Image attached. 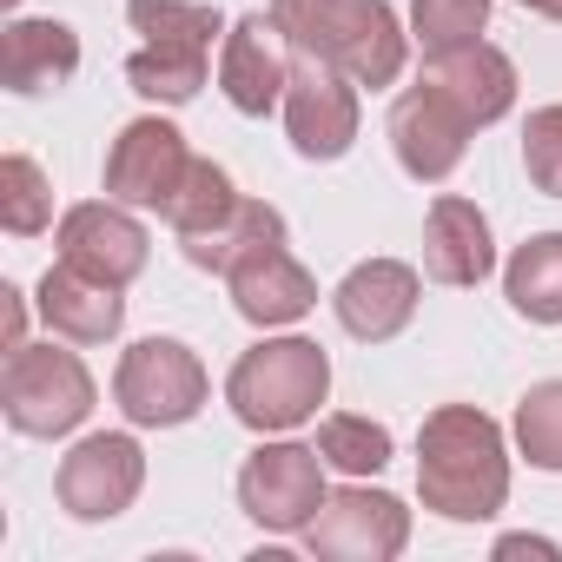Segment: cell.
<instances>
[{
  "label": "cell",
  "mask_w": 562,
  "mask_h": 562,
  "mask_svg": "<svg viewBox=\"0 0 562 562\" xmlns=\"http://www.w3.org/2000/svg\"><path fill=\"white\" fill-rule=\"evenodd\" d=\"M417 490L443 522H490L509 503V450L476 404H437L417 430Z\"/></svg>",
  "instance_id": "1"
},
{
  "label": "cell",
  "mask_w": 562,
  "mask_h": 562,
  "mask_svg": "<svg viewBox=\"0 0 562 562\" xmlns=\"http://www.w3.org/2000/svg\"><path fill=\"white\" fill-rule=\"evenodd\" d=\"M271 21L292 41V54H312L358 87H391L411 54L391 0H271Z\"/></svg>",
  "instance_id": "2"
},
{
  "label": "cell",
  "mask_w": 562,
  "mask_h": 562,
  "mask_svg": "<svg viewBox=\"0 0 562 562\" xmlns=\"http://www.w3.org/2000/svg\"><path fill=\"white\" fill-rule=\"evenodd\" d=\"M325 391H331V358L312 338H265L225 378L232 417L245 430H258V437H278V430L312 424L318 404H325Z\"/></svg>",
  "instance_id": "3"
},
{
  "label": "cell",
  "mask_w": 562,
  "mask_h": 562,
  "mask_svg": "<svg viewBox=\"0 0 562 562\" xmlns=\"http://www.w3.org/2000/svg\"><path fill=\"white\" fill-rule=\"evenodd\" d=\"M93 411V378L74 351L60 345H21L8 351V371H0V417H8L21 437H67L80 430Z\"/></svg>",
  "instance_id": "4"
},
{
  "label": "cell",
  "mask_w": 562,
  "mask_h": 562,
  "mask_svg": "<svg viewBox=\"0 0 562 562\" xmlns=\"http://www.w3.org/2000/svg\"><path fill=\"white\" fill-rule=\"evenodd\" d=\"M205 364L192 345L179 338H139L126 358H120V378H113V397L126 411V424L139 430H172V424H192L205 411Z\"/></svg>",
  "instance_id": "5"
},
{
  "label": "cell",
  "mask_w": 562,
  "mask_h": 562,
  "mask_svg": "<svg viewBox=\"0 0 562 562\" xmlns=\"http://www.w3.org/2000/svg\"><path fill=\"white\" fill-rule=\"evenodd\" d=\"M325 457L305 450V443H258L238 470V509L271 529V536H305L312 516L325 509Z\"/></svg>",
  "instance_id": "6"
},
{
  "label": "cell",
  "mask_w": 562,
  "mask_h": 562,
  "mask_svg": "<svg viewBox=\"0 0 562 562\" xmlns=\"http://www.w3.org/2000/svg\"><path fill=\"white\" fill-rule=\"evenodd\" d=\"M60 509L74 522H113L133 509V496L146 490V450L139 437L126 430H100V437H80L67 457H60Z\"/></svg>",
  "instance_id": "7"
},
{
  "label": "cell",
  "mask_w": 562,
  "mask_h": 562,
  "mask_svg": "<svg viewBox=\"0 0 562 562\" xmlns=\"http://www.w3.org/2000/svg\"><path fill=\"white\" fill-rule=\"evenodd\" d=\"M404 542H411V509L391 490H364V483L331 490L305 529V549L318 562H391L404 555Z\"/></svg>",
  "instance_id": "8"
},
{
  "label": "cell",
  "mask_w": 562,
  "mask_h": 562,
  "mask_svg": "<svg viewBox=\"0 0 562 562\" xmlns=\"http://www.w3.org/2000/svg\"><path fill=\"white\" fill-rule=\"evenodd\" d=\"M285 133L299 159H345L358 139V80L299 54L285 80Z\"/></svg>",
  "instance_id": "9"
},
{
  "label": "cell",
  "mask_w": 562,
  "mask_h": 562,
  "mask_svg": "<svg viewBox=\"0 0 562 562\" xmlns=\"http://www.w3.org/2000/svg\"><path fill=\"white\" fill-rule=\"evenodd\" d=\"M470 133H476V126H470L430 80H417V87L397 93V106H391V153H397V166H404L417 186H443V179L463 166Z\"/></svg>",
  "instance_id": "10"
},
{
  "label": "cell",
  "mask_w": 562,
  "mask_h": 562,
  "mask_svg": "<svg viewBox=\"0 0 562 562\" xmlns=\"http://www.w3.org/2000/svg\"><path fill=\"white\" fill-rule=\"evenodd\" d=\"M54 245H60V258H67L74 271L106 278V285H120V292L146 271V251H153L146 225H139L120 199H87V205H74V212L60 218Z\"/></svg>",
  "instance_id": "11"
},
{
  "label": "cell",
  "mask_w": 562,
  "mask_h": 562,
  "mask_svg": "<svg viewBox=\"0 0 562 562\" xmlns=\"http://www.w3.org/2000/svg\"><path fill=\"white\" fill-rule=\"evenodd\" d=\"M186 166H192V153H186V133L172 120H126L120 139L106 146V199L166 212Z\"/></svg>",
  "instance_id": "12"
},
{
  "label": "cell",
  "mask_w": 562,
  "mask_h": 562,
  "mask_svg": "<svg viewBox=\"0 0 562 562\" xmlns=\"http://www.w3.org/2000/svg\"><path fill=\"white\" fill-rule=\"evenodd\" d=\"M292 41L278 34L271 14H245L232 34H225V54H218V87L225 100L245 113V120H265L271 106H285V80H292Z\"/></svg>",
  "instance_id": "13"
},
{
  "label": "cell",
  "mask_w": 562,
  "mask_h": 562,
  "mask_svg": "<svg viewBox=\"0 0 562 562\" xmlns=\"http://www.w3.org/2000/svg\"><path fill=\"white\" fill-rule=\"evenodd\" d=\"M225 285H232V305L245 325L271 331V325H299L312 305H318V278L285 251V238L278 245H258L251 258H238L225 271Z\"/></svg>",
  "instance_id": "14"
},
{
  "label": "cell",
  "mask_w": 562,
  "mask_h": 562,
  "mask_svg": "<svg viewBox=\"0 0 562 562\" xmlns=\"http://www.w3.org/2000/svg\"><path fill=\"white\" fill-rule=\"evenodd\" d=\"M331 305H338V325L358 345H391L417 318V271L404 258H364V265L345 271Z\"/></svg>",
  "instance_id": "15"
},
{
  "label": "cell",
  "mask_w": 562,
  "mask_h": 562,
  "mask_svg": "<svg viewBox=\"0 0 562 562\" xmlns=\"http://www.w3.org/2000/svg\"><path fill=\"white\" fill-rule=\"evenodd\" d=\"M424 80L470 120V126H496L509 106H516V67L503 47L490 41H470V47H450V54H430Z\"/></svg>",
  "instance_id": "16"
},
{
  "label": "cell",
  "mask_w": 562,
  "mask_h": 562,
  "mask_svg": "<svg viewBox=\"0 0 562 562\" xmlns=\"http://www.w3.org/2000/svg\"><path fill=\"white\" fill-rule=\"evenodd\" d=\"M424 271L437 285H483L496 271V238H490V218L476 212V199H457L443 192L424 218Z\"/></svg>",
  "instance_id": "17"
},
{
  "label": "cell",
  "mask_w": 562,
  "mask_h": 562,
  "mask_svg": "<svg viewBox=\"0 0 562 562\" xmlns=\"http://www.w3.org/2000/svg\"><path fill=\"white\" fill-rule=\"evenodd\" d=\"M34 305H41L47 331H54V338H67V345H106V338H120V325H126V299H120V285L74 271L67 258H60V265H47L41 299H34Z\"/></svg>",
  "instance_id": "18"
},
{
  "label": "cell",
  "mask_w": 562,
  "mask_h": 562,
  "mask_svg": "<svg viewBox=\"0 0 562 562\" xmlns=\"http://www.w3.org/2000/svg\"><path fill=\"white\" fill-rule=\"evenodd\" d=\"M80 74V34L67 21H8L0 34V87L34 100Z\"/></svg>",
  "instance_id": "19"
},
{
  "label": "cell",
  "mask_w": 562,
  "mask_h": 562,
  "mask_svg": "<svg viewBox=\"0 0 562 562\" xmlns=\"http://www.w3.org/2000/svg\"><path fill=\"white\" fill-rule=\"evenodd\" d=\"M503 299L529 325H562V232H536L509 251Z\"/></svg>",
  "instance_id": "20"
},
{
  "label": "cell",
  "mask_w": 562,
  "mask_h": 562,
  "mask_svg": "<svg viewBox=\"0 0 562 562\" xmlns=\"http://www.w3.org/2000/svg\"><path fill=\"white\" fill-rule=\"evenodd\" d=\"M278 238H285V212H278V205H265V199H238L212 232H192V238H179L186 245V258L199 265V271H232L238 258H251L258 245H278Z\"/></svg>",
  "instance_id": "21"
},
{
  "label": "cell",
  "mask_w": 562,
  "mask_h": 562,
  "mask_svg": "<svg viewBox=\"0 0 562 562\" xmlns=\"http://www.w3.org/2000/svg\"><path fill=\"white\" fill-rule=\"evenodd\" d=\"M205 47H139L133 60H126V80H133V93L139 100H159V106H186V100H199V87H205Z\"/></svg>",
  "instance_id": "22"
},
{
  "label": "cell",
  "mask_w": 562,
  "mask_h": 562,
  "mask_svg": "<svg viewBox=\"0 0 562 562\" xmlns=\"http://www.w3.org/2000/svg\"><path fill=\"white\" fill-rule=\"evenodd\" d=\"M126 21L153 47H205L212 54V41L225 34L212 0H126Z\"/></svg>",
  "instance_id": "23"
},
{
  "label": "cell",
  "mask_w": 562,
  "mask_h": 562,
  "mask_svg": "<svg viewBox=\"0 0 562 562\" xmlns=\"http://www.w3.org/2000/svg\"><path fill=\"white\" fill-rule=\"evenodd\" d=\"M238 199H245V192L232 186V172H225V166L192 159V166H186V179H179V192L166 199V212H159V218H166L179 238H192V232H212Z\"/></svg>",
  "instance_id": "24"
},
{
  "label": "cell",
  "mask_w": 562,
  "mask_h": 562,
  "mask_svg": "<svg viewBox=\"0 0 562 562\" xmlns=\"http://www.w3.org/2000/svg\"><path fill=\"white\" fill-rule=\"evenodd\" d=\"M0 225H8L14 238H34V232L54 225V186H47V172L27 153L0 159Z\"/></svg>",
  "instance_id": "25"
},
{
  "label": "cell",
  "mask_w": 562,
  "mask_h": 562,
  "mask_svg": "<svg viewBox=\"0 0 562 562\" xmlns=\"http://www.w3.org/2000/svg\"><path fill=\"white\" fill-rule=\"evenodd\" d=\"M318 457H325L331 470H345V476H378V470L391 463V430L371 424V417L338 411V417L318 424Z\"/></svg>",
  "instance_id": "26"
},
{
  "label": "cell",
  "mask_w": 562,
  "mask_h": 562,
  "mask_svg": "<svg viewBox=\"0 0 562 562\" xmlns=\"http://www.w3.org/2000/svg\"><path fill=\"white\" fill-rule=\"evenodd\" d=\"M490 27V0H411V41L424 54H450L483 41Z\"/></svg>",
  "instance_id": "27"
},
{
  "label": "cell",
  "mask_w": 562,
  "mask_h": 562,
  "mask_svg": "<svg viewBox=\"0 0 562 562\" xmlns=\"http://www.w3.org/2000/svg\"><path fill=\"white\" fill-rule=\"evenodd\" d=\"M516 450L536 470H562V378L522 391V404H516Z\"/></svg>",
  "instance_id": "28"
},
{
  "label": "cell",
  "mask_w": 562,
  "mask_h": 562,
  "mask_svg": "<svg viewBox=\"0 0 562 562\" xmlns=\"http://www.w3.org/2000/svg\"><path fill=\"white\" fill-rule=\"evenodd\" d=\"M522 172L536 192L562 199V106H536L522 126Z\"/></svg>",
  "instance_id": "29"
},
{
  "label": "cell",
  "mask_w": 562,
  "mask_h": 562,
  "mask_svg": "<svg viewBox=\"0 0 562 562\" xmlns=\"http://www.w3.org/2000/svg\"><path fill=\"white\" fill-rule=\"evenodd\" d=\"M0 318H8V351H21L27 345V299L14 285H0Z\"/></svg>",
  "instance_id": "30"
},
{
  "label": "cell",
  "mask_w": 562,
  "mask_h": 562,
  "mask_svg": "<svg viewBox=\"0 0 562 562\" xmlns=\"http://www.w3.org/2000/svg\"><path fill=\"white\" fill-rule=\"evenodd\" d=\"M496 555H555V542H542V536H503Z\"/></svg>",
  "instance_id": "31"
},
{
  "label": "cell",
  "mask_w": 562,
  "mask_h": 562,
  "mask_svg": "<svg viewBox=\"0 0 562 562\" xmlns=\"http://www.w3.org/2000/svg\"><path fill=\"white\" fill-rule=\"evenodd\" d=\"M516 8H529V14H542V21H562V0H516Z\"/></svg>",
  "instance_id": "32"
}]
</instances>
